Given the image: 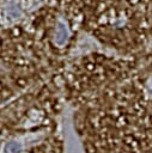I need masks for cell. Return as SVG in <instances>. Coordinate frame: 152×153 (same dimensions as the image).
Returning <instances> with one entry per match:
<instances>
[{
    "instance_id": "1",
    "label": "cell",
    "mask_w": 152,
    "mask_h": 153,
    "mask_svg": "<svg viewBox=\"0 0 152 153\" xmlns=\"http://www.w3.org/2000/svg\"><path fill=\"white\" fill-rule=\"evenodd\" d=\"M67 37H68V31L65 27V24L59 23L57 30H55V42L59 46H62L67 41Z\"/></svg>"
},
{
    "instance_id": "2",
    "label": "cell",
    "mask_w": 152,
    "mask_h": 153,
    "mask_svg": "<svg viewBox=\"0 0 152 153\" xmlns=\"http://www.w3.org/2000/svg\"><path fill=\"white\" fill-rule=\"evenodd\" d=\"M22 146L18 142H9L5 146V152L6 153H20Z\"/></svg>"
}]
</instances>
